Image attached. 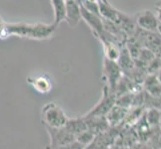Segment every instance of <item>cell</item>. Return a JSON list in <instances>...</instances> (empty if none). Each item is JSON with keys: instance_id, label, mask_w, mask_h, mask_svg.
<instances>
[{"instance_id": "2", "label": "cell", "mask_w": 161, "mask_h": 149, "mask_svg": "<svg viewBox=\"0 0 161 149\" xmlns=\"http://www.w3.org/2000/svg\"><path fill=\"white\" fill-rule=\"evenodd\" d=\"M41 117L43 123L47 128L50 129H60L66 125L68 117L65 112L56 103H47L43 107L41 110Z\"/></svg>"}, {"instance_id": "4", "label": "cell", "mask_w": 161, "mask_h": 149, "mask_svg": "<svg viewBox=\"0 0 161 149\" xmlns=\"http://www.w3.org/2000/svg\"><path fill=\"white\" fill-rule=\"evenodd\" d=\"M50 136V144L48 149H61L70 145L75 141V136L71 134L64 127L60 129L47 128Z\"/></svg>"}, {"instance_id": "8", "label": "cell", "mask_w": 161, "mask_h": 149, "mask_svg": "<svg viewBox=\"0 0 161 149\" xmlns=\"http://www.w3.org/2000/svg\"><path fill=\"white\" fill-rule=\"evenodd\" d=\"M128 112H129V109L118 107L115 104V106L110 109V112L107 113L106 117H105L110 127H117L118 125L123 123L127 114H128Z\"/></svg>"}, {"instance_id": "21", "label": "cell", "mask_w": 161, "mask_h": 149, "mask_svg": "<svg viewBox=\"0 0 161 149\" xmlns=\"http://www.w3.org/2000/svg\"><path fill=\"white\" fill-rule=\"evenodd\" d=\"M160 61H161V60H160Z\"/></svg>"}, {"instance_id": "19", "label": "cell", "mask_w": 161, "mask_h": 149, "mask_svg": "<svg viewBox=\"0 0 161 149\" xmlns=\"http://www.w3.org/2000/svg\"><path fill=\"white\" fill-rule=\"evenodd\" d=\"M157 33L161 37V22H159V25H158V28H157Z\"/></svg>"}, {"instance_id": "17", "label": "cell", "mask_w": 161, "mask_h": 149, "mask_svg": "<svg viewBox=\"0 0 161 149\" xmlns=\"http://www.w3.org/2000/svg\"><path fill=\"white\" fill-rule=\"evenodd\" d=\"M155 14H156L159 22H161V2H159L156 6H155Z\"/></svg>"}, {"instance_id": "3", "label": "cell", "mask_w": 161, "mask_h": 149, "mask_svg": "<svg viewBox=\"0 0 161 149\" xmlns=\"http://www.w3.org/2000/svg\"><path fill=\"white\" fill-rule=\"evenodd\" d=\"M103 77L105 81V89L111 93H115V90L123 74L119 68L118 64L113 61H110L104 58L103 63Z\"/></svg>"}, {"instance_id": "10", "label": "cell", "mask_w": 161, "mask_h": 149, "mask_svg": "<svg viewBox=\"0 0 161 149\" xmlns=\"http://www.w3.org/2000/svg\"><path fill=\"white\" fill-rule=\"evenodd\" d=\"M144 92L154 97H161V84L155 75H148L143 82Z\"/></svg>"}, {"instance_id": "11", "label": "cell", "mask_w": 161, "mask_h": 149, "mask_svg": "<svg viewBox=\"0 0 161 149\" xmlns=\"http://www.w3.org/2000/svg\"><path fill=\"white\" fill-rule=\"evenodd\" d=\"M64 128L76 137L77 135H79L82 132L87 130V125H86V121L84 117L72 118V119L68 118Z\"/></svg>"}, {"instance_id": "6", "label": "cell", "mask_w": 161, "mask_h": 149, "mask_svg": "<svg viewBox=\"0 0 161 149\" xmlns=\"http://www.w3.org/2000/svg\"><path fill=\"white\" fill-rule=\"evenodd\" d=\"M135 22L139 29L145 32H157L159 20L155 12L145 9L135 15Z\"/></svg>"}, {"instance_id": "15", "label": "cell", "mask_w": 161, "mask_h": 149, "mask_svg": "<svg viewBox=\"0 0 161 149\" xmlns=\"http://www.w3.org/2000/svg\"><path fill=\"white\" fill-rule=\"evenodd\" d=\"M81 5L88 11V12L96 15L98 17H101L100 12H99L98 1H81Z\"/></svg>"}, {"instance_id": "9", "label": "cell", "mask_w": 161, "mask_h": 149, "mask_svg": "<svg viewBox=\"0 0 161 149\" xmlns=\"http://www.w3.org/2000/svg\"><path fill=\"white\" fill-rule=\"evenodd\" d=\"M99 5V12H100L101 18L105 21L117 23L120 16V11L115 9L108 1H98Z\"/></svg>"}, {"instance_id": "1", "label": "cell", "mask_w": 161, "mask_h": 149, "mask_svg": "<svg viewBox=\"0 0 161 149\" xmlns=\"http://www.w3.org/2000/svg\"><path fill=\"white\" fill-rule=\"evenodd\" d=\"M57 27L52 24L44 23H7L8 35H16L18 37L33 40H44L51 37L56 31Z\"/></svg>"}, {"instance_id": "14", "label": "cell", "mask_w": 161, "mask_h": 149, "mask_svg": "<svg viewBox=\"0 0 161 149\" xmlns=\"http://www.w3.org/2000/svg\"><path fill=\"white\" fill-rule=\"evenodd\" d=\"M144 118H145L148 126L151 129H155L160 127L161 122V109L157 108H149L144 113Z\"/></svg>"}, {"instance_id": "13", "label": "cell", "mask_w": 161, "mask_h": 149, "mask_svg": "<svg viewBox=\"0 0 161 149\" xmlns=\"http://www.w3.org/2000/svg\"><path fill=\"white\" fill-rule=\"evenodd\" d=\"M51 5L54 11V22L53 24L58 27L61 22L65 21L66 17V5L63 0H53L51 1Z\"/></svg>"}, {"instance_id": "5", "label": "cell", "mask_w": 161, "mask_h": 149, "mask_svg": "<svg viewBox=\"0 0 161 149\" xmlns=\"http://www.w3.org/2000/svg\"><path fill=\"white\" fill-rule=\"evenodd\" d=\"M116 97L114 93H111L104 87L103 96L95 107L92 108L86 115L87 117H105L110 109L115 106Z\"/></svg>"}, {"instance_id": "12", "label": "cell", "mask_w": 161, "mask_h": 149, "mask_svg": "<svg viewBox=\"0 0 161 149\" xmlns=\"http://www.w3.org/2000/svg\"><path fill=\"white\" fill-rule=\"evenodd\" d=\"M29 84L34 87L35 91H37L40 93H48L50 92L52 89V84L50 80L46 77H36V78H29L27 79Z\"/></svg>"}, {"instance_id": "18", "label": "cell", "mask_w": 161, "mask_h": 149, "mask_svg": "<svg viewBox=\"0 0 161 149\" xmlns=\"http://www.w3.org/2000/svg\"><path fill=\"white\" fill-rule=\"evenodd\" d=\"M155 76H156V79H157V81L160 82V84H161V69L157 72V73L156 74H155Z\"/></svg>"}, {"instance_id": "16", "label": "cell", "mask_w": 161, "mask_h": 149, "mask_svg": "<svg viewBox=\"0 0 161 149\" xmlns=\"http://www.w3.org/2000/svg\"><path fill=\"white\" fill-rule=\"evenodd\" d=\"M7 37H9L7 32V22L0 17V39H5Z\"/></svg>"}, {"instance_id": "20", "label": "cell", "mask_w": 161, "mask_h": 149, "mask_svg": "<svg viewBox=\"0 0 161 149\" xmlns=\"http://www.w3.org/2000/svg\"><path fill=\"white\" fill-rule=\"evenodd\" d=\"M160 129H161V122H160Z\"/></svg>"}, {"instance_id": "7", "label": "cell", "mask_w": 161, "mask_h": 149, "mask_svg": "<svg viewBox=\"0 0 161 149\" xmlns=\"http://www.w3.org/2000/svg\"><path fill=\"white\" fill-rule=\"evenodd\" d=\"M65 5H66L65 21L67 22L70 28H75L79 24L80 20L82 19L80 2L74 1V0H67V1H65Z\"/></svg>"}]
</instances>
